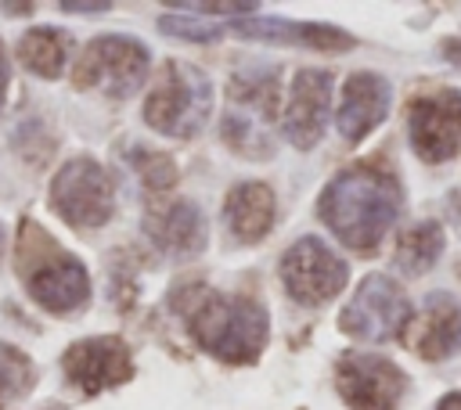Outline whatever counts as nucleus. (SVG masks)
<instances>
[{"instance_id":"dca6fc26","label":"nucleus","mask_w":461,"mask_h":410,"mask_svg":"<svg viewBox=\"0 0 461 410\" xmlns=\"http://www.w3.org/2000/svg\"><path fill=\"white\" fill-rule=\"evenodd\" d=\"M411 345L421 360L439 363L461 352V302L447 291H432L425 299L421 316L414 320Z\"/></svg>"},{"instance_id":"4be33fe9","label":"nucleus","mask_w":461,"mask_h":410,"mask_svg":"<svg viewBox=\"0 0 461 410\" xmlns=\"http://www.w3.org/2000/svg\"><path fill=\"white\" fill-rule=\"evenodd\" d=\"M158 32L166 36H176V40H187V43H216L223 40V25L209 22V18H191V14H162L158 18Z\"/></svg>"},{"instance_id":"f8f14e48","label":"nucleus","mask_w":461,"mask_h":410,"mask_svg":"<svg viewBox=\"0 0 461 410\" xmlns=\"http://www.w3.org/2000/svg\"><path fill=\"white\" fill-rule=\"evenodd\" d=\"M328 115H331V72H324V68L295 72L292 86H288L285 111H281V137L292 147L310 151L313 144H321Z\"/></svg>"},{"instance_id":"423d86ee","label":"nucleus","mask_w":461,"mask_h":410,"mask_svg":"<svg viewBox=\"0 0 461 410\" xmlns=\"http://www.w3.org/2000/svg\"><path fill=\"white\" fill-rule=\"evenodd\" d=\"M148 47L133 36L108 32L86 43L79 65H76V83L86 90H101L104 97H133L144 79H148Z\"/></svg>"},{"instance_id":"39448f33","label":"nucleus","mask_w":461,"mask_h":410,"mask_svg":"<svg viewBox=\"0 0 461 410\" xmlns=\"http://www.w3.org/2000/svg\"><path fill=\"white\" fill-rule=\"evenodd\" d=\"M212 115V83L187 61H166L148 101L144 122L166 137H194Z\"/></svg>"},{"instance_id":"393cba45","label":"nucleus","mask_w":461,"mask_h":410,"mask_svg":"<svg viewBox=\"0 0 461 410\" xmlns=\"http://www.w3.org/2000/svg\"><path fill=\"white\" fill-rule=\"evenodd\" d=\"M7 83H11V65H7V54L0 47V108H4V97H7Z\"/></svg>"},{"instance_id":"4468645a","label":"nucleus","mask_w":461,"mask_h":410,"mask_svg":"<svg viewBox=\"0 0 461 410\" xmlns=\"http://www.w3.org/2000/svg\"><path fill=\"white\" fill-rule=\"evenodd\" d=\"M393 108V83L378 72H353L342 83V97H339V111H335V126L342 133V140L357 144L364 140L375 126L385 122Z\"/></svg>"},{"instance_id":"412c9836","label":"nucleus","mask_w":461,"mask_h":410,"mask_svg":"<svg viewBox=\"0 0 461 410\" xmlns=\"http://www.w3.org/2000/svg\"><path fill=\"white\" fill-rule=\"evenodd\" d=\"M36 381V370H32V360L14 349V345H4L0 342V406L22 399Z\"/></svg>"},{"instance_id":"9d476101","label":"nucleus","mask_w":461,"mask_h":410,"mask_svg":"<svg viewBox=\"0 0 461 410\" xmlns=\"http://www.w3.org/2000/svg\"><path fill=\"white\" fill-rule=\"evenodd\" d=\"M407 140L421 162H450L461 151V90L439 86L407 104Z\"/></svg>"},{"instance_id":"5701e85b","label":"nucleus","mask_w":461,"mask_h":410,"mask_svg":"<svg viewBox=\"0 0 461 410\" xmlns=\"http://www.w3.org/2000/svg\"><path fill=\"white\" fill-rule=\"evenodd\" d=\"M439 50H443V58H447L454 68H461V36H447V40L439 43Z\"/></svg>"},{"instance_id":"9b49d317","label":"nucleus","mask_w":461,"mask_h":410,"mask_svg":"<svg viewBox=\"0 0 461 410\" xmlns=\"http://www.w3.org/2000/svg\"><path fill=\"white\" fill-rule=\"evenodd\" d=\"M335 388L349 410H396L407 396V374L375 352H346L335 363Z\"/></svg>"},{"instance_id":"6ab92c4d","label":"nucleus","mask_w":461,"mask_h":410,"mask_svg":"<svg viewBox=\"0 0 461 410\" xmlns=\"http://www.w3.org/2000/svg\"><path fill=\"white\" fill-rule=\"evenodd\" d=\"M68 47H72V40H68L65 29L36 25L18 40V61L29 72L43 76V79H58L65 72V65H68V54H72Z\"/></svg>"},{"instance_id":"f257e3e1","label":"nucleus","mask_w":461,"mask_h":410,"mask_svg":"<svg viewBox=\"0 0 461 410\" xmlns=\"http://www.w3.org/2000/svg\"><path fill=\"white\" fill-rule=\"evenodd\" d=\"M403 209V191L400 183L378 169V165H349L339 169L321 198H317V216L321 223L353 252L367 255L378 248L385 230L396 223Z\"/></svg>"},{"instance_id":"f03ea898","label":"nucleus","mask_w":461,"mask_h":410,"mask_svg":"<svg viewBox=\"0 0 461 410\" xmlns=\"http://www.w3.org/2000/svg\"><path fill=\"white\" fill-rule=\"evenodd\" d=\"M187 334L220 363H256L267 349L270 334V316L263 302L241 299V295H223L202 284L184 288L173 299Z\"/></svg>"},{"instance_id":"f3484780","label":"nucleus","mask_w":461,"mask_h":410,"mask_svg":"<svg viewBox=\"0 0 461 410\" xmlns=\"http://www.w3.org/2000/svg\"><path fill=\"white\" fill-rule=\"evenodd\" d=\"M274 216H277L274 191L259 180H245V183L230 187V194L223 201V227H227V237L234 245L263 241L274 227Z\"/></svg>"},{"instance_id":"a878e982","label":"nucleus","mask_w":461,"mask_h":410,"mask_svg":"<svg viewBox=\"0 0 461 410\" xmlns=\"http://www.w3.org/2000/svg\"><path fill=\"white\" fill-rule=\"evenodd\" d=\"M436 410H461V392H447V396L436 403Z\"/></svg>"},{"instance_id":"0eeeda50","label":"nucleus","mask_w":461,"mask_h":410,"mask_svg":"<svg viewBox=\"0 0 461 410\" xmlns=\"http://www.w3.org/2000/svg\"><path fill=\"white\" fill-rule=\"evenodd\" d=\"M277 273L288 299H295L299 306H324L346 288L349 263L328 241H321L317 234H306L288 245V252L277 263Z\"/></svg>"},{"instance_id":"bb28decb","label":"nucleus","mask_w":461,"mask_h":410,"mask_svg":"<svg viewBox=\"0 0 461 410\" xmlns=\"http://www.w3.org/2000/svg\"><path fill=\"white\" fill-rule=\"evenodd\" d=\"M0 248H4V234H0Z\"/></svg>"},{"instance_id":"20e7f679","label":"nucleus","mask_w":461,"mask_h":410,"mask_svg":"<svg viewBox=\"0 0 461 410\" xmlns=\"http://www.w3.org/2000/svg\"><path fill=\"white\" fill-rule=\"evenodd\" d=\"M18 266H22V281L29 295L50 313H72L90 299L86 266L76 255L61 252L36 223L22 227Z\"/></svg>"},{"instance_id":"a211bd4d","label":"nucleus","mask_w":461,"mask_h":410,"mask_svg":"<svg viewBox=\"0 0 461 410\" xmlns=\"http://www.w3.org/2000/svg\"><path fill=\"white\" fill-rule=\"evenodd\" d=\"M148 234L151 241L169 252L173 259H194L205 252V241H209V227H205V216L194 201L180 198L173 205H166L162 212H155L148 219Z\"/></svg>"},{"instance_id":"b1692460","label":"nucleus","mask_w":461,"mask_h":410,"mask_svg":"<svg viewBox=\"0 0 461 410\" xmlns=\"http://www.w3.org/2000/svg\"><path fill=\"white\" fill-rule=\"evenodd\" d=\"M61 11H68V14H104L108 4H76V0H65Z\"/></svg>"},{"instance_id":"aec40b11","label":"nucleus","mask_w":461,"mask_h":410,"mask_svg":"<svg viewBox=\"0 0 461 410\" xmlns=\"http://www.w3.org/2000/svg\"><path fill=\"white\" fill-rule=\"evenodd\" d=\"M443 245H447V237H443V227L439 223H432V219L414 223V227H407L400 234L396 252H393V266L403 277H421V273H429L439 263Z\"/></svg>"},{"instance_id":"1a4fd4ad","label":"nucleus","mask_w":461,"mask_h":410,"mask_svg":"<svg viewBox=\"0 0 461 410\" xmlns=\"http://www.w3.org/2000/svg\"><path fill=\"white\" fill-rule=\"evenodd\" d=\"M50 205L72 227H104L115 212V191L101 162L72 158L50 180Z\"/></svg>"},{"instance_id":"2eb2a0df","label":"nucleus","mask_w":461,"mask_h":410,"mask_svg":"<svg viewBox=\"0 0 461 410\" xmlns=\"http://www.w3.org/2000/svg\"><path fill=\"white\" fill-rule=\"evenodd\" d=\"M234 36L259 40V43H288L303 50H349L353 36L346 29L324 25V22H295V18H277V14H249L234 18L227 25Z\"/></svg>"},{"instance_id":"ddd939ff","label":"nucleus","mask_w":461,"mask_h":410,"mask_svg":"<svg viewBox=\"0 0 461 410\" xmlns=\"http://www.w3.org/2000/svg\"><path fill=\"white\" fill-rule=\"evenodd\" d=\"M61 363H65V378L86 396L115 388V385L130 381V374H133V356H130L126 342L115 334H97V338L76 342Z\"/></svg>"},{"instance_id":"6e6552de","label":"nucleus","mask_w":461,"mask_h":410,"mask_svg":"<svg viewBox=\"0 0 461 410\" xmlns=\"http://www.w3.org/2000/svg\"><path fill=\"white\" fill-rule=\"evenodd\" d=\"M411 324V302L403 288L385 273H367L339 313V327L360 342L400 338Z\"/></svg>"},{"instance_id":"7ed1b4c3","label":"nucleus","mask_w":461,"mask_h":410,"mask_svg":"<svg viewBox=\"0 0 461 410\" xmlns=\"http://www.w3.org/2000/svg\"><path fill=\"white\" fill-rule=\"evenodd\" d=\"M277 101H281L277 65L249 61L245 68H238L227 83V108L220 119L223 144L245 158L270 155L274 151L270 126L277 119Z\"/></svg>"}]
</instances>
